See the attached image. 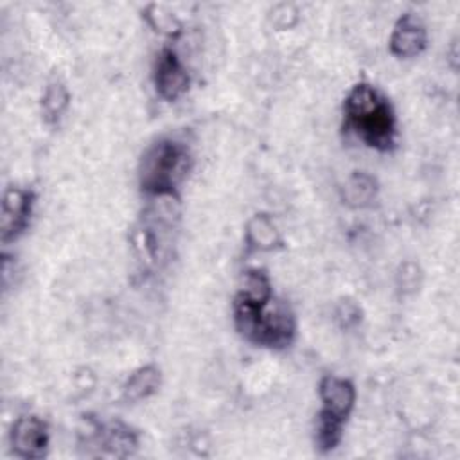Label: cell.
Wrapping results in <instances>:
<instances>
[{"label": "cell", "instance_id": "cell-9", "mask_svg": "<svg viewBox=\"0 0 460 460\" xmlns=\"http://www.w3.org/2000/svg\"><path fill=\"white\" fill-rule=\"evenodd\" d=\"M88 438H95L110 455L119 458L131 456L138 447L137 433L122 422H111L108 426L97 424Z\"/></svg>", "mask_w": 460, "mask_h": 460}, {"label": "cell", "instance_id": "cell-14", "mask_svg": "<svg viewBox=\"0 0 460 460\" xmlns=\"http://www.w3.org/2000/svg\"><path fill=\"white\" fill-rule=\"evenodd\" d=\"M68 101H70V93L61 81L49 83L41 97V111L45 120L52 124L58 122L63 117L65 110L68 108Z\"/></svg>", "mask_w": 460, "mask_h": 460}, {"label": "cell", "instance_id": "cell-1", "mask_svg": "<svg viewBox=\"0 0 460 460\" xmlns=\"http://www.w3.org/2000/svg\"><path fill=\"white\" fill-rule=\"evenodd\" d=\"M345 124L367 146L388 151L395 144V113L388 99L372 84L358 83L343 104Z\"/></svg>", "mask_w": 460, "mask_h": 460}, {"label": "cell", "instance_id": "cell-6", "mask_svg": "<svg viewBox=\"0 0 460 460\" xmlns=\"http://www.w3.org/2000/svg\"><path fill=\"white\" fill-rule=\"evenodd\" d=\"M11 447L20 458H43L49 449L47 422L36 415L16 419L11 428Z\"/></svg>", "mask_w": 460, "mask_h": 460}, {"label": "cell", "instance_id": "cell-5", "mask_svg": "<svg viewBox=\"0 0 460 460\" xmlns=\"http://www.w3.org/2000/svg\"><path fill=\"white\" fill-rule=\"evenodd\" d=\"M155 88L165 101H176L189 90V72L172 49H162L155 61Z\"/></svg>", "mask_w": 460, "mask_h": 460}, {"label": "cell", "instance_id": "cell-13", "mask_svg": "<svg viewBox=\"0 0 460 460\" xmlns=\"http://www.w3.org/2000/svg\"><path fill=\"white\" fill-rule=\"evenodd\" d=\"M237 296L253 302V304H268L273 300V289L268 275L262 270H248L243 279V286Z\"/></svg>", "mask_w": 460, "mask_h": 460}, {"label": "cell", "instance_id": "cell-10", "mask_svg": "<svg viewBox=\"0 0 460 460\" xmlns=\"http://www.w3.org/2000/svg\"><path fill=\"white\" fill-rule=\"evenodd\" d=\"M246 244L250 250L271 252L282 244L280 232L268 214H255L246 223Z\"/></svg>", "mask_w": 460, "mask_h": 460}, {"label": "cell", "instance_id": "cell-4", "mask_svg": "<svg viewBox=\"0 0 460 460\" xmlns=\"http://www.w3.org/2000/svg\"><path fill=\"white\" fill-rule=\"evenodd\" d=\"M34 207V194L29 189L9 187L2 198L0 214V235L2 243L14 241L29 225Z\"/></svg>", "mask_w": 460, "mask_h": 460}, {"label": "cell", "instance_id": "cell-11", "mask_svg": "<svg viewBox=\"0 0 460 460\" xmlns=\"http://www.w3.org/2000/svg\"><path fill=\"white\" fill-rule=\"evenodd\" d=\"M162 383L160 368L155 365L138 367L129 374L126 383L122 385V397L129 402H137L153 395Z\"/></svg>", "mask_w": 460, "mask_h": 460}, {"label": "cell", "instance_id": "cell-16", "mask_svg": "<svg viewBox=\"0 0 460 460\" xmlns=\"http://www.w3.org/2000/svg\"><path fill=\"white\" fill-rule=\"evenodd\" d=\"M336 314H338V320H341L345 327L358 323V322H359V318H361V316H359V309H358V305L349 304V302L341 304Z\"/></svg>", "mask_w": 460, "mask_h": 460}, {"label": "cell", "instance_id": "cell-15", "mask_svg": "<svg viewBox=\"0 0 460 460\" xmlns=\"http://www.w3.org/2000/svg\"><path fill=\"white\" fill-rule=\"evenodd\" d=\"M146 16H147L149 23H151L156 31H160V32L172 34V32H178V31H180L178 20H176L172 14L164 13V11H162L160 7H156V5H153L151 11H149Z\"/></svg>", "mask_w": 460, "mask_h": 460}, {"label": "cell", "instance_id": "cell-8", "mask_svg": "<svg viewBox=\"0 0 460 460\" xmlns=\"http://www.w3.org/2000/svg\"><path fill=\"white\" fill-rule=\"evenodd\" d=\"M426 45H428V32L422 20L413 13L402 14L395 22L388 40V49L392 56L401 59L417 58L419 54L424 52Z\"/></svg>", "mask_w": 460, "mask_h": 460}, {"label": "cell", "instance_id": "cell-7", "mask_svg": "<svg viewBox=\"0 0 460 460\" xmlns=\"http://www.w3.org/2000/svg\"><path fill=\"white\" fill-rule=\"evenodd\" d=\"M318 394L322 401V410L318 415L345 424L356 402V388L352 381L345 377L325 376L320 381Z\"/></svg>", "mask_w": 460, "mask_h": 460}, {"label": "cell", "instance_id": "cell-3", "mask_svg": "<svg viewBox=\"0 0 460 460\" xmlns=\"http://www.w3.org/2000/svg\"><path fill=\"white\" fill-rule=\"evenodd\" d=\"M189 151L176 140L153 144L140 162V185L153 196H172L189 171Z\"/></svg>", "mask_w": 460, "mask_h": 460}, {"label": "cell", "instance_id": "cell-2", "mask_svg": "<svg viewBox=\"0 0 460 460\" xmlns=\"http://www.w3.org/2000/svg\"><path fill=\"white\" fill-rule=\"evenodd\" d=\"M234 322L246 340L271 349L288 347L295 336V318L291 311L282 304H275V300L252 304L235 296Z\"/></svg>", "mask_w": 460, "mask_h": 460}, {"label": "cell", "instance_id": "cell-12", "mask_svg": "<svg viewBox=\"0 0 460 460\" xmlns=\"http://www.w3.org/2000/svg\"><path fill=\"white\" fill-rule=\"evenodd\" d=\"M377 196V181L368 172H352L343 187V199L354 208L368 207Z\"/></svg>", "mask_w": 460, "mask_h": 460}]
</instances>
